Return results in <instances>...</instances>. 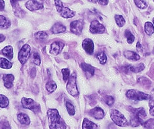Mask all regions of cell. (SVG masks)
Returning a JSON list of instances; mask_svg holds the SVG:
<instances>
[{
	"instance_id": "cell-1",
	"label": "cell",
	"mask_w": 154,
	"mask_h": 129,
	"mask_svg": "<svg viewBox=\"0 0 154 129\" xmlns=\"http://www.w3.org/2000/svg\"><path fill=\"white\" fill-rule=\"evenodd\" d=\"M50 129H66V124L57 109H51L47 112Z\"/></svg>"
},
{
	"instance_id": "cell-2",
	"label": "cell",
	"mask_w": 154,
	"mask_h": 129,
	"mask_svg": "<svg viewBox=\"0 0 154 129\" xmlns=\"http://www.w3.org/2000/svg\"><path fill=\"white\" fill-rule=\"evenodd\" d=\"M110 118L113 122L119 126L125 127L128 124L127 119L125 118L123 114L117 109H111L110 111Z\"/></svg>"
},
{
	"instance_id": "cell-3",
	"label": "cell",
	"mask_w": 154,
	"mask_h": 129,
	"mask_svg": "<svg viewBox=\"0 0 154 129\" xmlns=\"http://www.w3.org/2000/svg\"><path fill=\"white\" fill-rule=\"evenodd\" d=\"M127 98L134 101H144L150 100L151 96L149 95L144 93L136 90H130L126 92Z\"/></svg>"
},
{
	"instance_id": "cell-4",
	"label": "cell",
	"mask_w": 154,
	"mask_h": 129,
	"mask_svg": "<svg viewBox=\"0 0 154 129\" xmlns=\"http://www.w3.org/2000/svg\"><path fill=\"white\" fill-rule=\"evenodd\" d=\"M21 103L23 108L31 110L35 114L40 112L41 111L40 105L32 99L22 98Z\"/></svg>"
},
{
	"instance_id": "cell-5",
	"label": "cell",
	"mask_w": 154,
	"mask_h": 129,
	"mask_svg": "<svg viewBox=\"0 0 154 129\" xmlns=\"http://www.w3.org/2000/svg\"><path fill=\"white\" fill-rule=\"evenodd\" d=\"M67 91L68 93L73 96H77L79 95V92L77 88L76 83V74L73 73L69 77L68 83L66 87Z\"/></svg>"
},
{
	"instance_id": "cell-6",
	"label": "cell",
	"mask_w": 154,
	"mask_h": 129,
	"mask_svg": "<svg viewBox=\"0 0 154 129\" xmlns=\"http://www.w3.org/2000/svg\"><path fill=\"white\" fill-rule=\"evenodd\" d=\"M30 55H31L30 46L27 44L24 45L19 53V55H18L19 61L22 64H25L28 61V59L30 58Z\"/></svg>"
},
{
	"instance_id": "cell-7",
	"label": "cell",
	"mask_w": 154,
	"mask_h": 129,
	"mask_svg": "<svg viewBox=\"0 0 154 129\" xmlns=\"http://www.w3.org/2000/svg\"><path fill=\"white\" fill-rule=\"evenodd\" d=\"M130 111L132 113V115H134L135 117H136L140 121L141 125H143L144 123L143 119L145 118L147 115L144 109L143 108H133L130 107Z\"/></svg>"
},
{
	"instance_id": "cell-8",
	"label": "cell",
	"mask_w": 154,
	"mask_h": 129,
	"mask_svg": "<svg viewBox=\"0 0 154 129\" xmlns=\"http://www.w3.org/2000/svg\"><path fill=\"white\" fill-rule=\"evenodd\" d=\"M84 23L82 20H75L70 23V31L75 33V35H80L82 32L83 28Z\"/></svg>"
},
{
	"instance_id": "cell-9",
	"label": "cell",
	"mask_w": 154,
	"mask_h": 129,
	"mask_svg": "<svg viewBox=\"0 0 154 129\" xmlns=\"http://www.w3.org/2000/svg\"><path fill=\"white\" fill-rule=\"evenodd\" d=\"M25 7L29 11H35L42 9L43 4L40 0H29L25 4Z\"/></svg>"
},
{
	"instance_id": "cell-10",
	"label": "cell",
	"mask_w": 154,
	"mask_h": 129,
	"mask_svg": "<svg viewBox=\"0 0 154 129\" xmlns=\"http://www.w3.org/2000/svg\"><path fill=\"white\" fill-rule=\"evenodd\" d=\"M90 32L92 33H104L106 32V28L98 21L93 20L90 25Z\"/></svg>"
},
{
	"instance_id": "cell-11",
	"label": "cell",
	"mask_w": 154,
	"mask_h": 129,
	"mask_svg": "<svg viewBox=\"0 0 154 129\" xmlns=\"http://www.w3.org/2000/svg\"><path fill=\"white\" fill-rule=\"evenodd\" d=\"M82 46L88 54L92 55L93 53L94 45L92 40L89 39V38H86L82 43Z\"/></svg>"
},
{
	"instance_id": "cell-12",
	"label": "cell",
	"mask_w": 154,
	"mask_h": 129,
	"mask_svg": "<svg viewBox=\"0 0 154 129\" xmlns=\"http://www.w3.org/2000/svg\"><path fill=\"white\" fill-rule=\"evenodd\" d=\"M89 114H90L91 116H92L93 118H94L96 119L97 120H100L103 119L104 115H105V113L104 111H103L102 108H99V107H96L94 109L90 110L89 111Z\"/></svg>"
},
{
	"instance_id": "cell-13",
	"label": "cell",
	"mask_w": 154,
	"mask_h": 129,
	"mask_svg": "<svg viewBox=\"0 0 154 129\" xmlns=\"http://www.w3.org/2000/svg\"><path fill=\"white\" fill-rule=\"evenodd\" d=\"M64 47V44L60 42H55L51 45L50 53L54 55H57L59 54L63 48Z\"/></svg>"
},
{
	"instance_id": "cell-14",
	"label": "cell",
	"mask_w": 154,
	"mask_h": 129,
	"mask_svg": "<svg viewBox=\"0 0 154 129\" xmlns=\"http://www.w3.org/2000/svg\"><path fill=\"white\" fill-rule=\"evenodd\" d=\"M19 1H21V0H11V3L12 6V8H13L15 14L19 17H22V14L24 15L25 12L19 6L18 2Z\"/></svg>"
},
{
	"instance_id": "cell-15",
	"label": "cell",
	"mask_w": 154,
	"mask_h": 129,
	"mask_svg": "<svg viewBox=\"0 0 154 129\" xmlns=\"http://www.w3.org/2000/svg\"><path fill=\"white\" fill-rule=\"evenodd\" d=\"M5 87L7 88H11L13 85L14 77L12 74H5L3 77Z\"/></svg>"
},
{
	"instance_id": "cell-16",
	"label": "cell",
	"mask_w": 154,
	"mask_h": 129,
	"mask_svg": "<svg viewBox=\"0 0 154 129\" xmlns=\"http://www.w3.org/2000/svg\"><path fill=\"white\" fill-rule=\"evenodd\" d=\"M82 68L83 69V71L86 73V75L87 76H89V77H92L94 75V72H95V69L94 68L91 66L89 64H88L86 63H82Z\"/></svg>"
},
{
	"instance_id": "cell-17",
	"label": "cell",
	"mask_w": 154,
	"mask_h": 129,
	"mask_svg": "<svg viewBox=\"0 0 154 129\" xmlns=\"http://www.w3.org/2000/svg\"><path fill=\"white\" fill-rule=\"evenodd\" d=\"M59 13L60 14L62 17L66 19L72 18L75 15V12L74 11L66 7H63Z\"/></svg>"
},
{
	"instance_id": "cell-18",
	"label": "cell",
	"mask_w": 154,
	"mask_h": 129,
	"mask_svg": "<svg viewBox=\"0 0 154 129\" xmlns=\"http://www.w3.org/2000/svg\"><path fill=\"white\" fill-rule=\"evenodd\" d=\"M66 30V27L61 23H56L54 24L53 26L51 28V32L54 34H57L63 33Z\"/></svg>"
},
{
	"instance_id": "cell-19",
	"label": "cell",
	"mask_w": 154,
	"mask_h": 129,
	"mask_svg": "<svg viewBox=\"0 0 154 129\" xmlns=\"http://www.w3.org/2000/svg\"><path fill=\"white\" fill-rule=\"evenodd\" d=\"M82 128L83 129H98V127L94 122L85 118L83 122Z\"/></svg>"
},
{
	"instance_id": "cell-20",
	"label": "cell",
	"mask_w": 154,
	"mask_h": 129,
	"mask_svg": "<svg viewBox=\"0 0 154 129\" xmlns=\"http://www.w3.org/2000/svg\"><path fill=\"white\" fill-rule=\"evenodd\" d=\"M2 53L4 56H6L9 59L13 58V48L11 46H7L5 47L2 49Z\"/></svg>"
},
{
	"instance_id": "cell-21",
	"label": "cell",
	"mask_w": 154,
	"mask_h": 129,
	"mask_svg": "<svg viewBox=\"0 0 154 129\" xmlns=\"http://www.w3.org/2000/svg\"><path fill=\"white\" fill-rule=\"evenodd\" d=\"M124 56L128 59L133 61H137L140 59V56L134 51H126L124 53Z\"/></svg>"
},
{
	"instance_id": "cell-22",
	"label": "cell",
	"mask_w": 154,
	"mask_h": 129,
	"mask_svg": "<svg viewBox=\"0 0 154 129\" xmlns=\"http://www.w3.org/2000/svg\"><path fill=\"white\" fill-rule=\"evenodd\" d=\"M17 119L22 124L29 125L30 123V119L29 116L24 113H20L17 115Z\"/></svg>"
},
{
	"instance_id": "cell-23",
	"label": "cell",
	"mask_w": 154,
	"mask_h": 129,
	"mask_svg": "<svg viewBox=\"0 0 154 129\" xmlns=\"http://www.w3.org/2000/svg\"><path fill=\"white\" fill-rule=\"evenodd\" d=\"M11 25V21L3 16H0V28L6 29L9 28Z\"/></svg>"
},
{
	"instance_id": "cell-24",
	"label": "cell",
	"mask_w": 154,
	"mask_h": 129,
	"mask_svg": "<svg viewBox=\"0 0 154 129\" xmlns=\"http://www.w3.org/2000/svg\"><path fill=\"white\" fill-rule=\"evenodd\" d=\"M129 71L134 73H138L144 69V64L143 63H140L136 64L134 66H128Z\"/></svg>"
},
{
	"instance_id": "cell-25",
	"label": "cell",
	"mask_w": 154,
	"mask_h": 129,
	"mask_svg": "<svg viewBox=\"0 0 154 129\" xmlns=\"http://www.w3.org/2000/svg\"><path fill=\"white\" fill-rule=\"evenodd\" d=\"M12 64L8 59L3 58H0V68L5 69H9L12 68Z\"/></svg>"
},
{
	"instance_id": "cell-26",
	"label": "cell",
	"mask_w": 154,
	"mask_h": 129,
	"mask_svg": "<svg viewBox=\"0 0 154 129\" xmlns=\"http://www.w3.org/2000/svg\"><path fill=\"white\" fill-rule=\"evenodd\" d=\"M46 88L49 93L54 92L57 88V85L53 80H49L46 84Z\"/></svg>"
},
{
	"instance_id": "cell-27",
	"label": "cell",
	"mask_w": 154,
	"mask_h": 129,
	"mask_svg": "<svg viewBox=\"0 0 154 129\" xmlns=\"http://www.w3.org/2000/svg\"><path fill=\"white\" fill-rule=\"evenodd\" d=\"M145 32L148 35H151L154 33V25L150 22H147L145 24Z\"/></svg>"
},
{
	"instance_id": "cell-28",
	"label": "cell",
	"mask_w": 154,
	"mask_h": 129,
	"mask_svg": "<svg viewBox=\"0 0 154 129\" xmlns=\"http://www.w3.org/2000/svg\"><path fill=\"white\" fill-rule=\"evenodd\" d=\"M35 37L36 40H40V41H43L46 40L48 38V35L47 34L46 32L41 31V32H38L35 33Z\"/></svg>"
},
{
	"instance_id": "cell-29",
	"label": "cell",
	"mask_w": 154,
	"mask_h": 129,
	"mask_svg": "<svg viewBox=\"0 0 154 129\" xmlns=\"http://www.w3.org/2000/svg\"><path fill=\"white\" fill-rule=\"evenodd\" d=\"M9 99L3 95H0V107L2 108H6L9 105Z\"/></svg>"
},
{
	"instance_id": "cell-30",
	"label": "cell",
	"mask_w": 154,
	"mask_h": 129,
	"mask_svg": "<svg viewBox=\"0 0 154 129\" xmlns=\"http://www.w3.org/2000/svg\"><path fill=\"white\" fill-rule=\"evenodd\" d=\"M115 19L117 25L120 27H122L125 24V20L121 15H115Z\"/></svg>"
},
{
	"instance_id": "cell-31",
	"label": "cell",
	"mask_w": 154,
	"mask_h": 129,
	"mask_svg": "<svg viewBox=\"0 0 154 129\" xmlns=\"http://www.w3.org/2000/svg\"><path fill=\"white\" fill-rule=\"evenodd\" d=\"M0 129H11L9 122L5 118H3L0 121Z\"/></svg>"
},
{
	"instance_id": "cell-32",
	"label": "cell",
	"mask_w": 154,
	"mask_h": 129,
	"mask_svg": "<svg viewBox=\"0 0 154 129\" xmlns=\"http://www.w3.org/2000/svg\"><path fill=\"white\" fill-rule=\"evenodd\" d=\"M96 57H97V58L98 59V60L99 61V62H100V63L101 64H104L106 63L107 58L106 55L104 52L99 53L97 55Z\"/></svg>"
},
{
	"instance_id": "cell-33",
	"label": "cell",
	"mask_w": 154,
	"mask_h": 129,
	"mask_svg": "<svg viewBox=\"0 0 154 129\" xmlns=\"http://www.w3.org/2000/svg\"><path fill=\"white\" fill-rule=\"evenodd\" d=\"M66 108H67V110L69 115H74L75 114V109L74 106L72 104L71 102H70L69 101L66 102Z\"/></svg>"
},
{
	"instance_id": "cell-34",
	"label": "cell",
	"mask_w": 154,
	"mask_h": 129,
	"mask_svg": "<svg viewBox=\"0 0 154 129\" xmlns=\"http://www.w3.org/2000/svg\"><path fill=\"white\" fill-rule=\"evenodd\" d=\"M136 5L140 9H146L147 7V4L145 0H134Z\"/></svg>"
},
{
	"instance_id": "cell-35",
	"label": "cell",
	"mask_w": 154,
	"mask_h": 129,
	"mask_svg": "<svg viewBox=\"0 0 154 129\" xmlns=\"http://www.w3.org/2000/svg\"><path fill=\"white\" fill-rule=\"evenodd\" d=\"M125 35L127 38V42L128 43H133L134 41V36L131 33L130 31L126 30L125 33Z\"/></svg>"
},
{
	"instance_id": "cell-36",
	"label": "cell",
	"mask_w": 154,
	"mask_h": 129,
	"mask_svg": "<svg viewBox=\"0 0 154 129\" xmlns=\"http://www.w3.org/2000/svg\"><path fill=\"white\" fill-rule=\"evenodd\" d=\"M32 62L37 66H40L41 64V59L38 53H34L32 56Z\"/></svg>"
},
{
	"instance_id": "cell-37",
	"label": "cell",
	"mask_w": 154,
	"mask_h": 129,
	"mask_svg": "<svg viewBox=\"0 0 154 129\" xmlns=\"http://www.w3.org/2000/svg\"><path fill=\"white\" fill-rule=\"evenodd\" d=\"M143 125L147 129H154V119H150L144 122Z\"/></svg>"
},
{
	"instance_id": "cell-38",
	"label": "cell",
	"mask_w": 154,
	"mask_h": 129,
	"mask_svg": "<svg viewBox=\"0 0 154 129\" xmlns=\"http://www.w3.org/2000/svg\"><path fill=\"white\" fill-rule=\"evenodd\" d=\"M104 99L105 102L109 106H112L114 104L115 99H114L113 97L112 96H108V95L104 97Z\"/></svg>"
},
{
	"instance_id": "cell-39",
	"label": "cell",
	"mask_w": 154,
	"mask_h": 129,
	"mask_svg": "<svg viewBox=\"0 0 154 129\" xmlns=\"http://www.w3.org/2000/svg\"><path fill=\"white\" fill-rule=\"evenodd\" d=\"M70 70L69 69H62V73L63 75V79L65 82H67L70 77Z\"/></svg>"
},
{
	"instance_id": "cell-40",
	"label": "cell",
	"mask_w": 154,
	"mask_h": 129,
	"mask_svg": "<svg viewBox=\"0 0 154 129\" xmlns=\"http://www.w3.org/2000/svg\"><path fill=\"white\" fill-rule=\"evenodd\" d=\"M54 3H55V6L57 12H60L63 7L62 2L60 1V0H54Z\"/></svg>"
},
{
	"instance_id": "cell-41",
	"label": "cell",
	"mask_w": 154,
	"mask_h": 129,
	"mask_svg": "<svg viewBox=\"0 0 154 129\" xmlns=\"http://www.w3.org/2000/svg\"><path fill=\"white\" fill-rule=\"evenodd\" d=\"M136 48H137V50L139 51V52H143V48L142 46H141V45L140 44L139 42H137Z\"/></svg>"
},
{
	"instance_id": "cell-42",
	"label": "cell",
	"mask_w": 154,
	"mask_h": 129,
	"mask_svg": "<svg viewBox=\"0 0 154 129\" xmlns=\"http://www.w3.org/2000/svg\"><path fill=\"white\" fill-rule=\"evenodd\" d=\"M97 1L99 3V4L103 6L107 5L109 3V0H97Z\"/></svg>"
},
{
	"instance_id": "cell-43",
	"label": "cell",
	"mask_w": 154,
	"mask_h": 129,
	"mask_svg": "<svg viewBox=\"0 0 154 129\" xmlns=\"http://www.w3.org/2000/svg\"><path fill=\"white\" fill-rule=\"evenodd\" d=\"M5 7V3L3 0H0V11H3Z\"/></svg>"
},
{
	"instance_id": "cell-44",
	"label": "cell",
	"mask_w": 154,
	"mask_h": 129,
	"mask_svg": "<svg viewBox=\"0 0 154 129\" xmlns=\"http://www.w3.org/2000/svg\"><path fill=\"white\" fill-rule=\"evenodd\" d=\"M150 110H149V112H150V114L152 116H154V105H152V106H150Z\"/></svg>"
},
{
	"instance_id": "cell-45",
	"label": "cell",
	"mask_w": 154,
	"mask_h": 129,
	"mask_svg": "<svg viewBox=\"0 0 154 129\" xmlns=\"http://www.w3.org/2000/svg\"><path fill=\"white\" fill-rule=\"evenodd\" d=\"M6 37L3 35V34H1L0 33V43L3 42V41H5Z\"/></svg>"
},
{
	"instance_id": "cell-46",
	"label": "cell",
	"mask_w": 154,
	"mask_h": 129,
	"mask_svg": "<svg viewBox=\"0 0 154 129\" xmlns=\"http://www.w3.org/2000/svg\"><path fill=\"white\" fill-rule=\"evenodd\" d=\"M88 1L93 3H96L97 2V0H88Z\"/></svg>"
},
{
	"instance_id": "cell-47",
	"label": "cell",
	"mask_w": 154,
	"mask_h": 129,
	"mask_svg": "<svg viewBox=\"0 0 154 129\" xmlns=\"http://www.w3.org/2000/svg\"><path fill=\"white\" fill-rule=\"evenodd\" d=\"M153 24H154V18L153 19Z\"/></svg>"
},
{
	"instance_id": "cell-48",
	"label": "cell",
	"mask_w": 154,
	"mask_h": 129,
	"mask_svg": "<svg viewBox=\"0 0 154 129\" xmlns=\"http://www.w3.org/2000/svg\"><path fill=\"white\" fill-rule=\"evenodd\" d=\"M153 2H154V0H153Z\"/></svg>"
}]
</instances>
